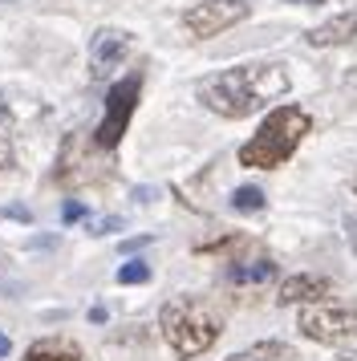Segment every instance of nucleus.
Instances as JSON below:
<instances>
[{
    "mask_svg": "<svg viewBox=\"0 0 357 361\" xmlns=\"http://www.w3.org/2000/svg\"><path fill=\"white\" fill-rule=\"evenodd\" d=\"M289 90H292L289 66H280V61L231 66V69H219V73H211V78H203V82L195 85L199 102L219 118H248V114H256V110H264L268 102L284 98Z\"/></svg>",
    "mask_w": 357,
    "mask_h": 361,
    "instance_id": "f257e3e1",
    "label": "nucleus"
},
{
    "mask_svg": "<svg viewBox=\"0 0 357 361\" xmlns=\"http://www.w3.org/2000/svg\"><path fill=\"white\" fill-rule=\"evenodd\" d=\"M345 240H349V247L357 252V215H345Z\"/></svg>",
    "mask_w": 357,
    "mask_h": 361,
    "instance_id": "f3484780",
    "label": "nucleus"
},
{
    "mask_svg": "<svg viewBox=\"0 0 357 361\" xmlns=\"http://www.w3.org/2000/svg\"><path fill=\"white\" fill-rule=\"evenodd\" d=\"M61 219H65V224H78V219H85V203H65Z\"/></svg>",
    "mask_w": 357,
    "mask_h": 361,
    "instance_id": "dca6fc26",
    "label": "nucleus"
},
{
    "mask_svg": "<svg viewBox=\"0 0 357 361\" xmlns=\"http://www.w3.org/2000/svg\"><path fill=\"white\" fill-rule=\"evenodd\" d=\"M353 191H357V183H353Z\"/></svg>",
    "mask_w": 357,
    "mask_h": 361,
    "instance_id": "4be33fe9",
    "label": "nucleus"
},
{
    "mask_svg": "<svg viewBox=\"0 0 357 361\" xmlns=\"http://www.w3.org/2000/svg\"><path fill=\"white\" fill-rule=\"evenodd\" d=\"M248 17H252L248 0H199V4H191L183 13V29L191 37H199V41H207V37H219L227 29H236Z\"/></svg>",
    "mask_w": 357,
    "mask_h": 361,
    "instance_id": "423d86ee",
    "label": "nucleus"
},
{
    "mask_svg": "<svg viewBox=\"0 0 357 361\" xmlns=\"http://www.w3.org/2000/svg\"><path fill=\"white\" fill-rule=\"evenodd\" d=\"M0 357H8V337L0 333Z\"/></svg>",
    "mask_w": 357,
    "mask_h": 361,
    "instance_id": "6ab92c4d",
    "label": "nucleus"
},
{
    "mask_svg": "<svg viewBox=\"0 0 357 361\" xmlns=\"http://www.w3.org/2000/svg\"><path fill=\"white\" fill-rule=\"evenodd\" d=\"M146 280H150V268L143 260H130L118 268V284H146Z\"/></svg>",
    "mask_w": 357,
    "mask_h": 361,
    "instance_id": "4468645a",
    "label": "nucleus"
},
{
    "mask_svg": "<svg viewBox=\"0 0 357 361\" xmlns=\"http://www.w3.org/2000/svg\"><path fill=\"white\" fill-rule=\"evenodd\" d=\"M337 361H357V353H353V349H345V353H341Z\"/></svg>",
    "mask_w": 357,
    "mask_h": 361,
    "instance_id": "aec40b11",
    "label": "nucleus"
},
{
    "mask_svg": "<svg viewBox=\"0 0 357 361\" xmlns=\"http://www.w3.org/2000/svg\"><path fill=\"white\" fill-rule=\"evenodd\" d=\"M138 98H143V73H126L122 82H114L106 90V110H102V122L94 126V147L97 150H114L126 134L130 118L138 110Z\"/></svg>",
    "mask_w": 357,
    "mask_h": 361,
    "instance_id": "20e7f679",
    "label": "nucleus"
},
{
    "mask_svg": "<svg viewBox=\"0 0 357 361\" xmlns=\"http://www.w3.org/2000/svg\"><path fill=\"white\" fill-rule=\"evenodd\" d=\"M13 166H16V150H13V142H8V138H0V179H4Z\"/></svg>",
    "mask_w": 357,
    "mask_h": 361,
    "instance_id": "2eb2a0df",
    "label": "nucleus"
},
{
    "mask_svg": "<svg viewBox=\"0 0 357 361\" xmlns=\"http://www.w3.org/2000/svg\"><path fill=\"white\" fill-rule=\"evenodd\" d=\"M289 4H325V0H289Z\"/></svg>",
    "mask_w": 357,
    "mask_h": 361,
    "instance_id": "412c9836",
    "label": "nucleus"
},
{
    "mask_svg": "<svg viewBox=\"0 0 357 361\" xmlns=\"http://www.w3.org/2000/svg\"><path fill=\"white\" fill-rule=\"evenodd\" d=\"M325 296H333V280L329 276H313V272H301V276L280 280V288H276V305H321Z\"/></svg>",
    "mask_w": 357,
    "mask_h": 361,
    "instance_id": "1a4fd4ad",
    "label": "nucleus"
},
{
    "mask_svg": "<svg viewBox=\"0 0 357 361\" xmlns=\"http://www.w3.org/2000/svg\"><path fill=\"white\" fill-rule=\"evenodd\" d=\"M227 361H296V349L284 341H260V345L240 349V353H231Z\"/></svg>",
    "mask_w": 357,
    "mask_h": 361,
    "instance_id": "f8f14e48",
    "label": "nucleus"
},
{
    "mask_svg": "<svg viewBox=\"0 0 357 361\" xmlns=\"http://www.w3.org/2000/svg\"><path fill=\"white\" fill-rule=\"evenodd\" d=\"M305 41L313 45V49H337V45H357V8H349V13H337V17H329L325 25L308 29Z\"/></svg>",
    "mask_w": 357,
    "mask_h": 361,
    "instance_id": "9d476101",
    "label": "nucleus"
},
{
    "mask_svg": "<svg viewBox=\"0 0 357 361\" xmlns=\"http://www.w3.org/2000/svg\"><path fill=\"white\" fill-rule=\"evenodd\" d=\"M276 276H280V264L272 256H236V260H227V272H224L231 288H264Z\"/></svg>",
    "mask_w": 357,
    "mask_h": 361,
    "instance_id": "6e6552de",
    "label": "nucleus"
},
{
    "mask_svg": "<svg viewBox=\"0 0 357 361\" xmlns=\"http://www.w3.org/2000/svg\"><path fill=\"white\" fill-rule=\"evenodd\" d=\"M313 130V114L305 106H276L272 114L260 122V130L240 147V166H256V171H276L296 154Z\"/></svg>",
    "mask_w": 357,
    "mask_h": 361,
    "instance_id": "7ed1b4c3",
    "label": "nucleus"
},
{
    "mask_svg": "<svg viewBox=\"0 0 357 361\" xmlns=\"http://www.w3.org/2000/svg\"><path fill=\"white\" fill-rule=\"evenodd\" d=\"M20 361H81V345L69 337H41L25 349Z\"/></svg>",
    "mask_w": 357,
    "mask_h": 361,
    "instance_id": "9b49d317",
    "label": "nucleus"
},
{
    "mask_svg": "<svg viewBox=\"0 0 357 361\" xmlns=\"http://www.w3.org/2000/svg\"><path fill=\"white\" fill-rule=\"evenodd\" d=\"M296 329L301 337L317 345H345L357 337V309H345V305H305L301 317H296Z\"/></svg>",
    "mask_w": 357,
    "mask_h": 361,
    "instance_id": "39448f33",
    "label": "nucleus"
},
{
    "mask_svg": "<svg viewBox=\"0 0 357 361\" xmlns=\"http://www.w3.org/2000/svg\"><path fill=\"white\" fill-rule=\"evenodd\" d=\"M231 207H236V212H243V215H252V212H264V207H268V199H264V191H260V187H252V183H248V187H236V191H231Z\"/></svg>",
    "mask_w": 357,
    "mask_h": 361,
    "instance_id": "ddd939ff",
    "label": "nucleus"
},
{
    "mask_svg": "<svg viewBox=\"0 0 357 361\" xmlns=\"http://www.w3.org/2000/svg\"><path fill=\"white\" fill-rule=\"evenodd\" d=\"M159 329H162V341L171 345V353L178 361H195L219 341L224 317L215 312L211 300L183 293V296H171L159 309Z\"/></svg>",
    "mask_w": 357,
    "mask_h": 361,
    "instance_id": "f03ea898",
    "label": "nucleus"
},
{
    "mask_svg": "<svg viewBox=\"0 0 357 361\" xmlns=\"http://www.w3.org/2000/svg\"><path fill=\"white\" fill-rule=\"evenodd\" d=\"M134 49V33L126 29H97L94 41H90V73L94 78H106L110 69H118Z\"/></svg>",
    "mask_w": 357,
    "mask_h": 361,
    "instance_id": "0eeeda50",
    "label": "nucleus"
},
{
    "mask_svg": "<svg viewBox=\"0 0 357 361\" xmlns=\"http://www.w3.org/2000/svg\"><path fill=\"white\" fill-rule=\"evenodd\" d=\"M114 228H122V219H114V215L110 219H102V224H94V231H114Z\"/></svg>",
    "mask_w": 357,
    "mask_h": 361,
    "instance_id": "a211bd4d",
    "label": "nucleus"
}]
</instances>
